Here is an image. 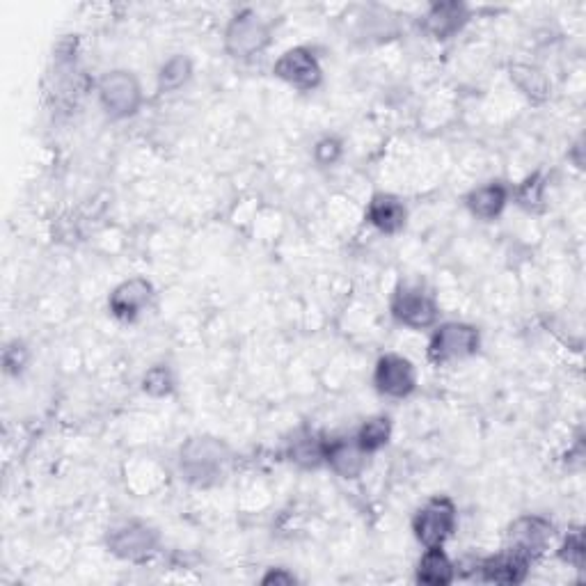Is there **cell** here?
Returning a JSON list of instances; mask_svg holds the SVG:
<instances>
[{"mask_svg": "<svg viewBox=\"0 0 586 586\" xmlns=\"http://www.w3.org/2000/svg\"><path fill=\"white\" fill-rule=\"evenodd\" d=\"M509 202V190L502 184H486L467 195V209L481 220H493L504 211Z\"/></svg>", "mask_w": 586, "mask_h": 586, "instance_id": "16", "label": "cell"}, {"mask_svg": "<svg viewBox=\"0 0 586 586\" xmlns=\"http://www.w3.org/2000/svg\"><path fill=\"white\" fill-rule=\"evenodd\" d=\"M190 74H193V65L186 55H174L165 65L161 67V74H158V90L161 92H177L179 87L188 83Z\"/></svg>", "mask_w": 586, "mask_h": 586, "instance_id": "20", "label": "cell"}, {"mask_svg": "<svg viewBox=\"0 0 586 586\" xmlns=\"http://www.w3.org/2000/svg\"><path fill=\"white\" fill-rule=\"evenodd\" d=\"M99 101L113 120H126L140 110L142 87L131 71L117 69L99 81Z\"/></svg>", "mask_w": 586, "mask_h": 586, "instance_id": "2", "label": "cell"}, {"mask_svg": "<svg viewBox=\"0 0 586 586\" xmlns=\"http://www.w3.org/2000/svg\"><path fill=\"white\" fill-rule=\"evenodd\" d=\"M271 44V26L255 12H239L225 30V49L232 58H252Z\"/></svg>", "mask_w": 586, "mask_h": 586, "instance_id": "3", "label": "cell"}, {"mask_svg": "<svg viewBox=\"0 0 586 586\" xmlns=\"http://www.w3.org/2000/svg\"><path fill=\"white\" fill-rule=\"evenodd\" d=\"M229 467H232V449L223 440L200 435L181 447L179 470L197 488L218 486L220 481H225Z\"/></svg>", "mask_w": 586, "mask_h": 586, "instance_id": "1", "label": "cell"}, {"mask_svg": "<svg viewBox=\"0 0 586 586\" xmlns=\"http://www.w3.org/2000/svg\"><path fill=\"white\" fill-rule=\"evenodd\" d=\"M328 440H321L316 433H298L289 445V458L300 467H319L326 463Z\"/></svg>", "mask_w": 586, "mask_h": 586, "instance_id": "18", "label": "cell"}, {"mask_svg": "<svg viewBox=\"0 0 586 586\" xmlns=\"http://www.w3.org/2000/svg\"><path fill=\"white\" fill-rule=\"evenodd\" d=\"M554 527L550 520L541 516H525L518 518L509 527V534H506V541H509V550L532 561L548 550L552 543Z\"/></svg>", "mask_w": 586, "mask_h": 586, "instance_id": "7", "label": "cell"}, {"mask_svg": "<svg viewBox=\"0 0 586 586\" xmlns=\"http://www.w3.org/2000/svg\"><path fill=\"white\" fill-rule=\"evenodd\" d=\"M261 582H264V584H293V582H296V577L289 575V573H284V570L280 568V570H271V573H268Z\"/></svg>", "mask_w": 586, "mask_h": 586, "instance_id": "26", "label": "cell"}, {"mask_svg": "<svg viewBox=\"0 0 586 586\" xmlns=\"http://www.w3.org/2000/svg\"><path fill=\"white\" fill-rule=\"evenodd\" d=\"M456 529V506L449 497H435L419 509L413 520V532L417 541L426 548H438L445 545L447 538Z\"/></svg>", "mask_w": 586, "mask_h": 586, "instance_id": "4", "label": "cell"}, {"mask_svg": "<svg viewBox=\"0 0 586 586\" xmlns=\"http://www.w3.org/2000/svg\"><path fill=\"white\" fill-rule=\"evenodd\" d=\"M367 456L369 454L360 447V442L355 438L328 440L326 463L342 479H358L364 465H367Z\"/></svg>", "mask_w": 586, "mask_h": 586, "instance_id": "12", "label": "cell"}, {"mask_svg": "<svg viewBox=\"0 0 586 586\" xmlns=\"http://www.w3.org/2000/svg\"><path fill=\"white\" fill-rule=\"evenodd\" d=\"M142 390H145L149 397H168V394L174 390V376L170 367L165 364H156L142 378Z\"/></svg>", "mask_w": 586, "mask_h": 586, "instance_id": "21", "label": "cell"}, {"mask_svg": "<svg viewBox=\"0 0 586 586\" xmlns=\"http://www.w3.org/2000/svg\"><path fill=\"white\" fill-rule=\"evenodd\" d=\"M3 360H5L7 374H21L23 367L28 364V348L19 342H14L5 348Z\"/></svg>", "mask_w": 586, "mask_h": 586, "instance_id": "24", "label": "cell"}, {"mask_svg": "<svg viewBox=\"0 0 586 586\" xmlns=\"http://www.w3.org/2000/svg\"><path fill=\"white\" fill-rule=\"evenodd\" d=\"M339 154H342V145H339V140L335 138L321 140L319 145L314 147V156L321 165H332L339 158Z\"/></svg>", "mask_w": 586, "mask_h": 586, "instance_id": "25", "label": "cell"}, {"mask_svg": "<svg viewBox=\"0 0 586 586\" xmlns=\"http://www.w3.org/2000/svg\"><path fill=\"white\" fill-rule=\"evenodd\" d=\"M561 559L566 561V564L575 566V568H582L584 566V554H586V545H584V534L580 529H575V532H570L566 536L564 545H561Z\"/></svg>", "mask_w": 586, "mask_h": 586, "instance_id": "22", "label": "cell"}, {"mask_svg": "<svg viewBox=\"0 0 586 586\" xmlns=\"http://www.w3.org/2000/svg\"><path fill=\"white\" fill-rule=\"evenodd\" d=\"M529 561L520 554L506 550L497 557H490L481 564V575L486 582L495 584H518L527 577Z\"/></svg>", "mask_w": 586, "mask_h": 586, "instance_id": "15", "label": "cell"}, {"mask_svg": "<svg viewBox=\"0 0 586 586\" xmlns=\"http://www.w3.org/2000/svg\"><path fill=\"white\" fill-rule=\"evenodd\" d=\"M392 314L403 326L422 330L431 328L438 321V305L419 287H399L392 298Z\"/></svg>", "mask_w": 586, "mask_h": 586, "instance_id": "8", "label": "cell"}, {"mask_svg": "<svg viewBox=\"0 0 586 586\" xmlns=\"http://www.w3.org/2000/svg\"><path fill=\"white\" fill-rule=\"evenodd\" d=\"M154 298V287L142 277H133V280L122 282L113 293H110V312L122 321H133L147 310Z\"/></svg>", "mask_w": 586, "mask_h": 586, "instance_id": "11", "label": "cell"}, {"mask_svg": "<svg viewBox=\"0 0 586 586\" xmlns=\"http://www.w3.org/2000/svg\"><path fill=\"white\" fill-rule=\"evenodd\" d=\"M273 74L277 78H282L284 83L307 92L321 85L323 71L319 60L314 58V53L298 46V49H289L287 53H282V58L275 62Z\"/></svg>", "mask_w": 586, "mask_h": 586, "instance_id": "10", "label": "cell"}, {"mask_svg": "<svg viewBox=\"0 0 586 586\" xmlns=\"http://www.w3.org/2000/svg\"><path fill=\"white\" fill-rule=\"evenodd\" d=\"M374 383L380 394L390 399H406L417 385L413 362L401 355H383L374 371Z\"/></svg>", "mask_w": 586, "mask_h": 586, "instance_id": "9", "label": "cell"}, {"mask_svg": "<svg viewBox=\"0 0 586 586\" xmlns=\"http://www.w3.org/2000/svg\"><path fill=\"white\" fill-rule=\"evenodd\" d=\"M479 330L470 323L451 321L433 332L429 342V355L433 362H454L470 358L479 351Z\"/></svg>", "mask_w": 586, "mask_h": 586, "instance_id": "5", "label": "cell"}, {"mask_svg": "<svg viewBox=\"0 0 586 586\" xmlns=\"http://www.w3.org/2000/svg\"><path fill=\"white\" fill-rule=\"evenodd\" d=\"M417 582L426 586H447L454 582V564H451L445 550H442V545H438V548H426L424 557L419 559L417 566Z\"/></svg>", "mask_w": 586, "mask_h": 586, "instance_id": "17", "label": "cell"}, {"mask_svg": "<svg viewBox=\"0 0 586 586\" xmlns=\"http://www.w3.org/2000/svg\"><path fill=\"white\" fill-rule=\"evenodd\" d=\"M513 78H516L518 85L525 90L529 97H536V94H541V97H545V90H548V85H545V78L538 74L536 69H529V67H518L516 71H513Z\"/></svg>", "mask_w": 586, "mask_h": 586, "instance_id": "23", "label": "cell"}, {"mask_svg": "<svg viewBox=\"0 0 586 586\" xmlns=\"http://www.w3.org/2000/svg\"><path fill=\"white\" fill-rule=\"evenodd\" d=\"M390 435H392L390 417L376 415L360 426V431L355 433V440L360 442V447L367 451V454H374V451L383 449L387 442H390Z\"/></svg>", "mask_w": 586, "mask_h": 586, "instance_id": "19", "label": "cell"}, {"mask_svg": "<svg viewBox=\"0 0 586 586\" xmlns=\"http://www.w3.org/2000/svg\"><path fill=\"white\" fill-rule=\"evenodd\" d=\"M467 23V7L463 3H438L433 5L424 19L426 33L435 39L454 37Z\"/></svg>", "mask_w": 586, "mask_h": 586, "instance_id": "13", "label": "cell"}, {"mask_svg": "<svg viewBox=\"0 0 586 586\" xmlns=\"http://www.w3.org/2000/svg\"><path fill=\"white\" fill-rule=\"evenodd\" d=\"M158 548V534L145 522L131 520L110 529L108 550L124 561H142Z\"/></svg>", "mask_w": 586, "mask_h": 586, "instance_id": "6", "label": "cell"}, {"mask_svg": "<svg viewBox=\"0 0 586 586\" xmlns=\"http://www.w3.org/2000/svg\"><path fill=\"white\" fill-rule=\"evenodd\" d=\"M367 220L383 234H397L406 225V207L399 197L380 193L369 202Z\"/></svg>", "mask_w": 586, "mask_h": 586, "instance_id": "14", "label": "cell"}]
</instances>
